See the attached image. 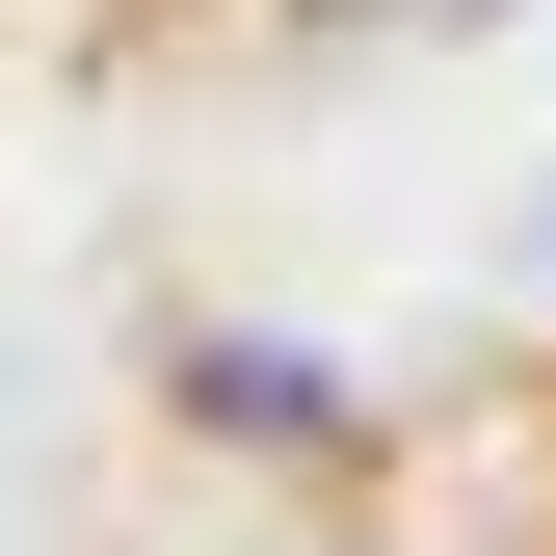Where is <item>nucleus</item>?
Here are the masks:
<instances>
[{
  "mask_svg": "<svg viewBox=\"0 0 556 556\" xmlns=\"http://www.w3.org/2000/svg\"><path fill=\"white\" fill-rule=\"evenodd\" d=\"M318 27H477V0H318Z\"/></svg>",
  "mask_w": 556,
  "mask_h": 556,
  "instance_id": "nucleus-1",
  "label": "nucleus"
}]
</instances>
